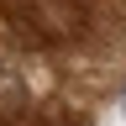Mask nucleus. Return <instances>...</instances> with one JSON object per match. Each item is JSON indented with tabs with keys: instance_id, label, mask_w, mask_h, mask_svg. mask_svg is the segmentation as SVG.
<instances>
[{
	"instance_id": "nucleus-1",
	"label": "nucleus",
	"mask_w": 126,
	"mask_h": 126,
	"mask_svg": "<svg viewBox=\"0 0 126 126\" xmlns=\"http://www.w3.org/2000/svg\"><path fill=\"white\" fill-rule=\"evenodd\" d=\"M121 116H126V105H121Z\"/></svg>"
}]
</instances>
